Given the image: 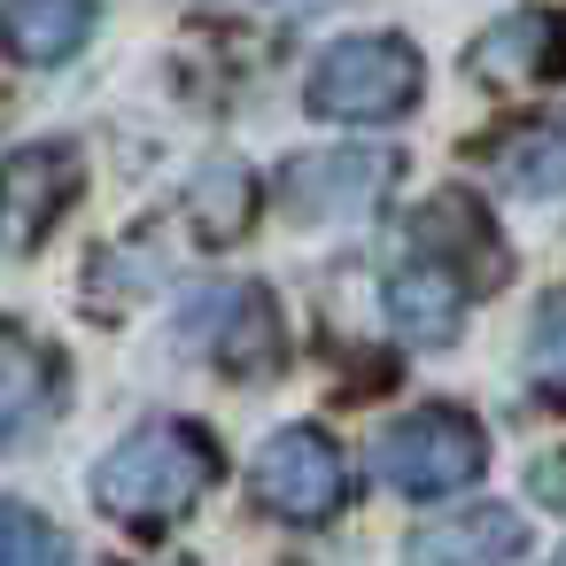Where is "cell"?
<instances>
[{
	"mask_svg": "<svg viewBox=\"0 0 566 566\" xmlns=\"http://www.w3.org/2000/svg\"><path fill=\"white\" fill-rule=\"evenodd\" d=\"M218 481V442L195 419H156L94 465V504L125 527H171Z\"/></svg>",
	"mask_w": 566,
	"mask_h": 566,
	"instance_id": "obj_1",
	"label": "cell"
},
{
	"mask_svg": "<svg viewBox=\"0 0 566 566\" xmlns=\"http://www.w3.org/2000/svg\"><path fill=\"white\" fill-rule=\"evenodd\" d=\"M427 86V63L403 32H357V40H334L311 78H303V109L326 117V125H388L419 102Z\"/></svg>",
	"mask_w": 566,
	"mask_h": 566,
	"instance_id": "obj_2",
	"label": "cell"
},
{
	"mask_svg": "<svg viewBox=\"0 0 566 566\" xmlns=\"http://www.w3.org/2000/svg\"><path fill=\"white\" fill-rule=\"evenodd\" d=\"M373 465H380V481H388L396 496H450V489H473V481H481L489 434H481L458 403H419V411H403V419L380 434Z\"/></svg>",
	"mask_w": 566,
	"mask_h": 566,
	"instance_id": "obj_3",
	"label": "cell"
},
{
	"mask_svg": "<svg viewBox=\"0 0 566 566\" xmlns=\"http://www.w3.org/2000/svg\"><path fill=\"white\" fill-rule=\"evenodd\" d=\"M179 342L202 349L218 373H241V380H272L280 357H287V334H280V311L256 280H210L187 295L179 311Z\"/></svg>",
	"mask_w": 566,
	"mask_h": 566,
	"instance_id": "obj_4",
	"label": "cell"
},
{
	"mask_svg": "<svg viewBox=\"0 0 566 566\" xmlns=\"http://www.w3.org/2000/svg\"><path fill=\"white\" fill-rule=\"evenodd\" d=\"M249 489H256V504H264L272 520L318 527V520H334V512L349 504V465H342V450H334L318 427H280V434L256 450Z\"/></svg>",
	"mask_w": 566,
	"mask_h": 566,
	"instance_id": "obj_5",
	"label": "cell"
},
{
	"mask_svg": "<svg viewBox=\"0 0 566 566\" xmlns=\"http://www.w3.org/2000/svg\"><path fill=\"white\" fill-rule=\"evenodd\" d=\"M86 164L71 140H32L0 156V256H24L48 241V226H63V210L78 202Z\"/></svg>",
	"mask_w": 566,
	"mask_h": 566,
	"instance_id": "obj_6",
	"label": "cell"
},
{
	"mask_svg": "<svg viewBox=\"0 0 566 566\" xmlns=\"http://www.w3.org/2000/svg\"><path fill=\"white\" fill-rule=\"evenodd\" d=\"M388 179H396L388 148H318V156H295L280 171V202L303 226H349V218L380 210Z\"/></svg>",
	"mask_w": 566,
	"mask_h": 566,
	"instance_id": "obj_7",
	"label": "cell"
},
{
	"mask_svg": "<svg viewBox=\"0 0 566 566\" xmlns=\"http://www.w3.org/2000/svg\"><path fill=\"white\" fill-rule=\"evenodd\" d=\"M380 303H388V326L403 334V342H419V349H442V342H458V326H465V303H473V280L458 272V264H442L434 249H403L396 264H388V280H380Z\"/></svg>",
	"mask_w": 566,
	"mask_h": 566,
	"instance_id": "obj_8",
	"label": "cell"
},
{
	"mask_svg": "<svg viewBox=\"0 0 566 566\" xmlns=\"http://www.w3.org/2000/svg\"><path fill=\"white\" fill-rule=\"evenodd\" d=\"M63 411V357L0 318V450H24Z\"/></svg>",
	"mask_w": 566,
	"mask_h": 566,
	"instance_id": "obj_9",
	"label": "cell"
},
{
	"mask_svg": "<svg viewBox=\"0 0 566 566\" xmlns=\"http://www.w3.org/2000/svg\"><path fill=\"white\" fill-rule=\"evenodd\" d=\"M465 71L481 86H543V78H566V17L558 9H512V17H496L473 40Z\"/></svg>",
	"mask_w": 566,
	"mask_h": 566,
	"instance_id": "obj_10",
	"label": "cell"
},
{
	"mask_svg": "<svg viewBox=\"0 0 566 566\" xmlns=\"http://www.w3.org/2000/svg\"><path fill=\"white\" fill-rule=\"evenodd\" d=\"M403 241L434 249V256H442V264H458L473 287H496V280L512 272V256H504V241H496L489 210H481L465 187H442L434 202H419V218H411V233H403Z\"/></svg>",
	"mask_w": 566,
	"mask_h": 566,
	"instance_id": "obj_11",
	"label": "cell"
},
{
	"mask_svg": "<svg viewBox=\"0 0 566 566\" xmlns=\"http://www.w3.org/2000/svg\"><path fill=\"white\" fill-rule=\"evenodd\" d=\"M94 0H0V55L24 71H55L94 40Z\"/></svg>",
	"mask_w": 566,
	"mask_h": 566,
	"instance_id": "obj_12",
	"label": "cell"
},
{
	"mask_svg": "<svg viewBox=\"0 0 566 566\" xmlns=\"http://www.w3.org/2000/svg\"><path fill=\"white\" fill-rule=\"evenodd\" d=\"M520 551H527V520L504 504H473L411 535V566H512Z\"/></svg>",
	"mask_w": 566,
	"mask_h": 566,
	"instance_id": "obj_13",
	"label": "cell"
},
{
	"mask_svg": "<svg viewBox=\"0 0 566 566\" xmlns=\"http://www.w3.org/2000/svg\"><path fill=\"white\" fill-rule=\"evenodd\" d=\"M489 179H504V187L527 195V202L566 195V109L527 117V125H512L504 140H489Z\"/></svg>",
	"mask_w": 566,
	"mask_h": 566,
	"instance_id": "obj_14",
	"label": "cell"
},
{
	"mask_svg": "<svg viewBox=\"0 0 566 566\" xmlns=\"http://www.w3.org/2000/svg\"><path fill=\"white\" fill-rule=\"evenodd\" d=\"M249 218H256V179H249V164H233V156L202 164V171H195V187H187V226L202 233V249L241 241V233H249Z\"/></svg>",
	"mask_w": 566,
	"mask_h": 566,
	"instance_id": "obj_15",
	"label": "cell"
},
{
	"mask_svg": "<svg viewBox=\"0 0 566 566\" xmlns=\"http://www.w3.org/2000/svg\"><path fill=\"white\" fill-rule=\"evenodd\" d=\"M0 566H71V543L48 512L0 496Z\"/></svg>",
	"mask_w": 566,
	"mask_h": 566,
	"instance_id": "obj_16",
	"label": "cell"
},
{
	"mask_svg": "<svg viewBox=\"0 0 566 566\" xmlns=\"http://www.w3.org/2000/svg\"><path fill=\"white\" fill-rule=\"evenodd\" d=\"M164 272V249H156V233H133L117 256H102L94 264V311H125L148 280Z\"/></svg>",
	"mask_w": 566,
	"mask_h": 566,
	"instance_id": "obj_17",
	"label": "cell"
},
{
	"mask_svg": "<svg viewBox=\"0 0 566 566\" xmlns=\"http://www.w3.org/2000/svg\"><path fill=\"white\" fill-rule=\"evenodd\" d=\"M527 373L551 396H566V295H543L535 303V318H527Z\"/></svg>",
	"mask_w": 566,
	"mask_h": 566,
	"instance_id": "obj_18",
	"label": "cell"
},
{
	"mask_svg": "<svg viewBox=\"0 0 566 566\" xmlns=\"http://www.w3.org/2000/svg\"><path fill=\"white\" fill-rule=\"evenodd\" d=\"M535 496L543 504H566V458H535Z\"/></svg>",
	"mask_w": 566,
	"mask_h": 566,
	"instance_id": "obj_19",
	"label": "cell"
}]
</instances>
